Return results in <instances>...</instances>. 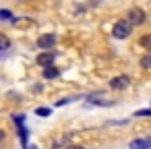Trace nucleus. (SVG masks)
<instances>
[{"label":"nucleus","mask_w":151,"mask_h":149,"mask_svg":"<svg viewBox=\"0 0 151 149\" xmlns=\"http://www.w3.org/2000/svg\"><path fill=\"white\" fill-rule=\"evenodd\" d=\"M56 42H58L56 33H46V35H42V37L37 40V46H40L42 50H52V48L56 46Z\"/></svg>","instance_id":"7ed1b4c3"},{"label":"nucleus","mask_w":151,"mask_h":149,"mask_svg":"<svg viewBox=\"0 0 151 149\" xmlns=\"http://www.w3.org/2000/svg\"><path fill=\"white\" fill-rule=\"evenodd\" d=\"M130 149H151V137H139V139H132Z\"/></svg>","instance_id":"39448f33"},{"label":"nucleus","mask_w":151,"mask_h":149,"mask_svg":"<svg viewBox=\"0 0 151 149\" xmlns=\"http://www.w3.org/2000/svg\"><path fill=\"white\" fill-rule=\"evenodd\" d=\"M35 114H37V116H42V118H48V116L52 114V108H37V110H35Z\"/></svg>","instance_id":"9d476101"},{"label":"nucleus","mask_w":151,"mask_h":149,"mask_svg":"<svg viewBox=\"0 0 151 149\" xmlns=\"http://www.w3.org/2000/svg\"><path fill=\"white\" fill-rule=\"evenodd\" d=\"M68 149H83V147H68Z\"/></svg>","instance_id":"dca6fc26"},{"label":"nucleus","mask_w":151,"mask_h":149,"mask_svg":"<svg viewBox=\"0 0 151 149\" xmlns=\"http://www.w3.org/2000/svg\"><path fill=\"white\" fill-rule=\"evenodd\" d=\"M2 139H4V132H2V130H0V143H2Z\"/></svg>","instance_id":"2eb2a0df"},{"label":"nucleus","mask_w":151,"mask_h":149,"mask_svg":"<svg viewBox=\"0 0 151 149\" xmlns=\"http://www.w3.org/2000/svg\"><path fill=\"white\" fill-rule=\"evenodd\" d=\"M132 23L128 21V19H124V21H118L116 25H114V29H112V35L116 37V40H126L130 33H132Z\"/></svg>","instance_id":"f257e3e1"},{"label":"nucleus","mask_w":151,"mask_h":149,"mask_svg":"<svg viewBox=\"0 0 151 149\" xmlns=\"http://www.w3.org/2000/svg\"><path fill=\"white\" fill-rule=\"evenodd\" d=\"M0 19H4V21H15V19H13V13H11V11H6V9L0 11Z\"/></svg>","instance_id":"9b49d317"},{"label":"nucleus","mask_w":151,"mask_h":149,"mask_svg":"<svg viewBox=\"0 0 151 149\" xmlns=\"http://www.w3.org/2000/svg\"><path fill=\"white\" fill-rule=\"evenodd\" d=\"M75 97H64V99H58L56 101V106H64V104H68V101H73Z\"/></svg>","instance_id":"4468645a"},{"label":"nucleus","mask_w":151,"mask_h":149,"mask_svg":"<svg viewBox=\"0 0 151 149\" xmlns=\"http://www.w3.org/2000/svg\"><path fill=\"white\" fill-rule=\"evenodd\" d=\"M130 85V79L126 77V75H120V77H114L112 81H110V87L112 89H126Z\"/></svg>","instance_id":"423d86ee"},{"label":"nucleus","mask_w":151,"mask_h":149,"mask_svg":"<svg viewBox=\"0 0 151 149\" xmlns=\"http://www.w3.org/2000/svg\"><path fill=\"white\" fill-rule=\"evenodd\" d=\"M58 75H60V71H58L54 64H50V66H44V77H46V79H56Z\"/></svg>","instance_id":"0eeeda50"},{"label":"nucleus","mask_w":151,"mask_h":149,"mask_svg":"<svg viewBox=\"0 0 151 149\" xmlns=\"http://www.w3.org/2000/svg\"><path fill=\"white\" fill-rule=\"evenodd\" d=\"M134 116H139V118H149V116H151V108H149V110H137Z\"/></svg>","instance_id":"f8f14e48"},{"label":"nucleus","mask_w":151,"mask_h":149,"mask_svg":"<svg viewBox=\"0 0 151 149\" xmlns=\"http://www.w3.org/2000/svg\"><path fill=\"white\" fill-rule=\"evenodd\" d=\"M29 149H35V147H29Z\"/></svg>","instance_id":"f3484780"},{"label":"nucleus","mask_w":151,"mask_h":149,"mask_svg":"<svg viewBox=\"0 0 151 149\" xmlns=\"http://www.w3.org/2000/svg\"><path fill=\"white\" fill-rule=\"evenodd\" d=\"M9 48H11V40L4 33H0V50H9Z\"/></svg>","instance_id":"6e6552de"},{"label":"nucleus","mask_w":151,"mask_h":149,"mask_svg":"<svg viewBox=\"0 0 151 149\" xmlns=\"http://www.w3.org/2000/svg\"><path fill=\"white\" fill-rule=\"evenodd\" d=\"M141 66H143V68H151V52H147V54L141 58Z\"/></svg>","instance_id":"1a4fd4ad"},{"label":"nucleus","mask_w":151,"mask_h":149,"mask_svg":"<svg viewBox=\"0 0 151 149\" xmlns=\"http://www.w3.org/2000/svg\"><path fill=\"white\" fill-rule=\"evenodd\" d=\"M126 17H128V21H130L132 25H143V23L147 21V15H145V11H143V9H139V6L130 9Z\"/></svg>","instance_id":"f03ea898"},{"label":"nucleus","mask_w":151,"mask_h":149,"mask_svg":"<svg viewBox=\"0 0 151 149\" xmlns=\"http://www.w3.org/2000/svg\"><path fill=\"white\" fill-rule=\"evenodd\" d=\"M54 60H56V52H50V50H44V52L37 54V58H35V62H37L40 66H50V64H54Z\"/></svg>","instance_id":"20e7f679"},{"label":"nucleus","mask_w":151,"mask_h":149,"mask_svg":"<svg viewBox=\"0 0 151 149\" xmlns=\"http://www.w3.org/2000/svg\"><path fill=\"white\" fill-rule=\"evenodd\" d=\"M143 48H149L151 50V35H145V37H141V42H139Z\"/></svg>","instance_id":"ddd939ff"}]
</instances>
